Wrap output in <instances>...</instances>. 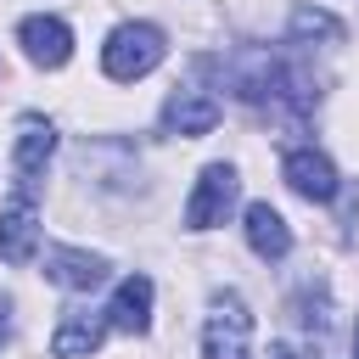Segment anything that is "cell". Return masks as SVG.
Listing matches in <instances>:
<instances>
[{"label":"cell","instance_id":"obj_4","mask_svg":"<svg viewBox=\"0 0 359 359\" xmlns=\"http://www.w3.org/2000/svg\"><path fill=\"white\" fill-rule=\"evenodd\" d=\"M236 168L230 163H208L202 168V180H196V191H191V202H185V230H213V224H224V213L236 208Z\"/></svg>","mask_w":359,"mask_h":359},{"label":"cell","instance_id":"obj_12","mask_svg":"<svg viewBox=\"0 0 359 359\" xmlns=\"http://www.w3.org/2000/svg\"><path fill=\"white\" fill-rule=\"evenodd\" d=\"M107 325H118V331H129V337H140V331L151 325V280H146V275H123V280H118V292H112V303H107Z\"/></svg>","mask_w":359,"mask_h":359},{"label":"cell","instance_id":"obj_14","mask_svg":"<svg viewBox=\"0 0 359 359\" xmlns=\"http://www.w3.org/2000/svg\"><path fill=\"white\" fill-rule=\"evenodd\" d=\"M348 28H342V17H331V11H314V6H297L292 11V22H286V45H303V39H342Z\"/></svg>","mask_w":359,"mask_h":359},{"label":"cell","instance_id":"obj_8","mask_svg":"<svg viewBox=\"0 0 359 359\" xmlns=\"http://www.w3.org/2000/svg\"><path fill=\"white\" fill-rule=\"evenodd\" d=\"M39 247V213H34V191L17 185V202L0 213V258L6 264H28Z\"/></svg>","mask_w":359,"mask_h":359},{"label":"cell","instance_id":"obj_5","mask_svg":"<svg viewBox=\"0 0 359 359\" xmlns=\"http://www.w3.org/2000/svg\"><path fill=\"white\" fill-rule=\"evenodd\" d=\"M17 39H22V56L34 67H62L73 56V28L62 17H22L17 22Z\"/></svg>","mask_w":359,"mask_h":359},{"label":"cell","instance_id":"obj_13","mask_svg":"<svg viewBox=\"0 0 359 359\" xmlns=\"http://www.w3.org/2000/svg\"><path fill=\"white\" fill-rule=\"evenodd\" d=\"M241 219H247V224H241V230H247V247H252L258 258H269V264H275V258H286V252H292V230H286V219H280L269 202H247V213H241Z\"/></svg>","mask_w":359,"mask_h":359},{"label":"cell","instance_id":"obj_9","mask_svg":"<svg viewBox=\"0 0 359 359\" xmlns=\"http://www.w3.org/2000/svg\"><path fill=\"white\" fill-rule=\"evenodd\" d=\"M163 129H168V135H185V140L213 135V129H219V101H213L208 90H174V95L163 101Z\"/></svg>","mask_w":359,"mask_h":359},{"label":"cell","instance_id":"obj_15","mask_svg":"<svg viewBox=\"0 0 359 359\" xmlns=\"http://www.w3.org/2000/svg\"><path fill=\"white\" fill-rule=\"evenodd\" d=\"M292 320L303 325V331H325L331 325V297H325V286H303V292H292Z\"/></svg>","mask_w":359,"mask_h":359},{"label":"cell","instance_id":"obj_17","mask_svg":"<svg viewBox=\"0 0 359 359\" xmlns=\"http://www.w3.org/2000/svg\"><path fill=\"white\" fill-rule=\"evenodd\" d=\"M353 353H359V325H353Z\"/></svg>","mask_w":359,"mask_h":359},{"label":"cell","instance_id":"obj_11","mask_svg":"<svg viewBox=\"0 0 359 359\" xmlns=\"http://www.w3.org/2000/svg\"><path fill=\"white\" fill-rule=\"evenodd\" d=\"M107 337V314H90V309H67L56 337H50V353L56 359H90Z\"/></svg>","mask_w":359,"mask_h":359},{"label":"cell","instance_id":"obj_10","mask_svg":"<svg viewBox=\"0 0 359 359\" xmlns=\"http://www.w3.org/2000/svg\"><path fill=\"white\" fill-rule=\"evenodd\" d=\"M50 151H56V129L45 123V118H22L17 123V146H11V163H17V174H22V185L34 191V180L45 174V163H50Z\"/></svg>","mask_w":359,"mask_h":359},{"label":"cell","instance_id":"obj_6","mask_svg":"<svg viewBox=\"0 0 359 359\" xmlns=\"http://www.w3.org/2000/svg\"><path fill=\"white\" fill-rule=\"evenodd\" d=\"M280 174H286V185H292L303 202H331V196H337V168H331V157H325V151H314V146L286 151Z\"/></svg>","mask_w":359,"mask_h":359},{"label":"cell","instance_id":"obj_2","mask_svg":"<svg viewBox=\"0 0 359 359\" xmlns=\"http://www.w3.org/2000/svg\"><path fill=\"white\" fill-rule=\"evenodd\" d=\"M163 50H168L163 28H151V22H123V28H112L107 45H101V67H107V79L135 84V79H146V73L163 62Z\"/></svg>","mask_w":359,"mask_h":359},{"label":"cell","instance_id":"obj_3","mask_svg":"<svg viewBox=\"0 0 359 359\" xmlns=\"http://www.w3.org/2000/svg\"><path fill=\"white\" fill-rule=\"evenodd\" d=\"M202 359H252V314L236 286H219L202 325Z\"/></svg>","mask_w":359,"mask_h":359},{"label":"cell","instance_id":"obj_18","mask_svg":"<svg viewBox=\"0 0 359 359\" xmlns=\"http://www.w3.org/2000/svg\"><path fill=\"white\" fill-rule=\"evenodd\" d=\"M0 342H6V314H0Z\"/></svg>","mask_w":359,"mask_h":359},{"label":"cell","instance_id":"obj_16","mask_svg":"<svg viewBox=\"0 0 359 359\" xmlns=\"http://www.w3.org/2000/svg\"><path fill=\"white\" fill-rule=\"evenodd\" d=\"M269 359H303V353H297L292 342H275V348H269Z\"/></svg>","mask_w":359,"mask_h":359},{"label":"cell","instance_id":"obj_7","mask_svg":"<svg viewBox=\"0 0 359 359\" xmlns=\"http://www.w3.org/2000/svg\"><path fill=\"white\" fill-rule=\"evenodd\" d=\"M45 280L62 292H90L107 280V258L84 247H45Z\"/></svg>","mask_w":359,"mask_h":359},{"label":"cell","instance_id":"obj_1","mask_svg":"<svg viewBox=\"0 0 359 359\" xmlns=\"http://www.w3.org/2000/svg\"><path fill=\"white\" fill-rule=\"evenodd\" d=\"M202 67H213L230 84V95L247 101V107H275V112H292V118H309L320 107V79L286 50L252 45V50H236V56H219V62H202Z\"/></svg>","mask_w":359,"mask_h":359}]
</instances>
